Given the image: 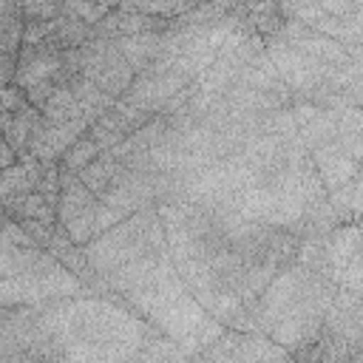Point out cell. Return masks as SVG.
I'll return each instance as SVG.
<instances>
[{
    "label": "cell",
    "mask_w": 363,
    "mask_h": 363,
    "mask_svg": "<svg viewBox=\"0 0 363 363\" xmlns=\"http://www.w3.org/2000/svg\"><path fill=\"white\" fill-rule=\"evenodd\" d=\"M170 28V17H159V14H145V11H133V9H111L96 26H94V37H128V34H164Z\"/></svg>",
    "instance_id": "8fae6325"
},
{
    "label": "cell",
    "mask_w": 363,
    "mask_h": 363,
    "mask_svg": "<svg viewBox=\"0 0 363 363\" xmlns=\"http://www.w3.org/2000/svg\"><path fill=\"white\" fill-rule=\"evenodd\" d=\"M91 119L79 116V119H68V122H48L43 116V122L37 125V130L28 139V153H34L40 162H57L68 145H74L85 130H88Z\"/></svg>",
    "instance_id": "30bf717a"
},
{
    "label": "cell",
    "mask_w": 363,
    "mask_h": 363,
    "mask_svg": "<svg viewBox=\"0 0 363 363\" xmlns=\"http://www.w3.org/2000/svg\"><path fill=\"white\" fill-rule=\"evenodd\" d=\"M3 218H6V216H3V207H0V221H3Z\"/></svg>",
    "instance_id": "f1b7e54d"
},
{
    "label": "cell",
    "mask_w": 363,
    "mask_h": 363,
    "mask_svg": "<svg viewBox=\"0 0 363 363\" xmlns=\"http://www.w3.org/2000/svg\"><path fill=\"white\" fill-rule=\"evenodd\" d=\"M20 224H23V230L34 238V244H37V247H43V250H45V244L51 241L54 227H57V224H51V221H37V218H23Z\"/></svg>",
    "instance_id": "cb8c5ba5"
},
{
    "label": "cell",
    "mask_w": 363,
    "mask_h": 363,
    "mask_svg": "<svg viewBox=\"0 0 363 363\" xmlns=\"http://www.w3.org/2000/svg\"><path fill=\"white\" fill-rule=\"evenodd\" d=\"M77 54H79V74L113 99L122 96L130 79L136 77V71L128 65V60L108 37H91L85 45L77 48Z\"/></svg>",
    "instance_id": "8992f818"
},
{
    "label": "cell",
    "mask_w": 363,
    "mask_h": 363,
    "mask_svg": "<svg viewBox=\"0 0 363 363\" xmlns=\"http://www.w3.org/2000/svg\"><path fill=\"white\" fill-rule=\"evenodd\" d=\"M26 105V91L14 82L0 85V111H20Z\"/></svg>",
    "instance_id": "d4e9b609"
},
{
    "label": "cell",
    "mask_w": 363,
    "mask_h": 363,
    "mask_svg": "<svg viewBox=\"0 0 363 363\" xmlns=\"http://www.w3.org/2000/svg\"><path fill=\"white\" fill-rule=\"evenodd\" d=\"M40 113H43L48 122H68V119H79V116H85L68 82L60 85V88L48 96V102L40 108ZM85 119H88V116H85Z\"/></svg>",
    "instance_id": "ac0fdd59"
},
{
    "label": "cell",
    "mask_w": 363,
    "mask_h": 363,
    "mask_svg": "<svg viewBox=\"0 0 363 363\" xmlns=\"http://www.w3.org/2000/svg\"><path fill=\"white\" fill-rule=\"evenodd\" d=\"M62 57H65V51L51 48L45 43L20 45L17 68H14V79L11 82L20 85L23 91L37 85V82H45V79H57L62 85Z\"/></svg>",
    "instance_id": "9c48e42d"
},
{
    "label": "cell",
    "mask_w": 363,
    "mask_h": 363,
    "mask_svg": "<svg viewBox=\"0 0 363 363\" xmlns=\"http://www.w3.org/2000/svg\"><path fill=\"white\" fill-rule=\"evenodd\" d=\"M37 190L57 207V196H60V164L57 162H43V173H40Z\"/></svg>",
    "instance_id": "603a6c76"
},
{
    "label": "cell",
    "mask_w": 363,
    "mask_h": 363,
    "mask_svg": "<svg viewBox=\"0 0 363 363\" xmlns=\"http://www.w3.org/2000/svg\"><path fill=\"white\" fill-rule=\"evenodd\" d=\"M108 11L111 9L105 3H99V0H62V14L77 17V20L88 23V26H96Z\"/></svg>",
    "instance_id": "44dd1931"
},
{
    "label": "cell",
    "mask_w": 363,
    "mask_h": 363,
    "mask_svg": "<svg viewBox=\"0 0 363 363\" xmlns=\"http://www.w3.org/2000/svg\"><path fill=\"white\" fill-rule=\"evenodd\" d=\"M147 119H150L147 111H142V108L125 102L122 96H116V99L111 102V108H105V111L88 125L85 133L99 145V150H111V147L119 145L128 133H133L136 128H142Z\"/></svg>",
    "instance_id": "ba28073f"
},
{
    "label": "cell",
    "mask_w": 363,
    "mask_h": 363,
    "mask_svg": "<svg viewBox=\"0 0 363 363\" xmlns=\"http://www.w3.org/2000/svg\"><path fill=\"white\" fill-rule=\"evenodd\" d=\"M11 11H23V0H0V14H11Z\"/></svg>",
    "instance_id": "83f0119b"
},
{
    "label": "cell",
    "mask_w": 363,
    "mask_h": 363,
    "mask_svg": "<svg viewBox=\"0 0 363 363\" xmlns=\"http://www.w3.org/2000/svg\"><path fill=\"white\" fill-rule=\"evenodd\" d=\"M125 303L147 318L150 326H156L162 335L173 337L179 346H184L190 354H199L204 346H210L221 332L224 323H218L184 286L179 278L170 252L159 261L156 272L136 289L122 295Z\"/></svg>",
    "instance_id": "7a4b0ae2"
},
{
    "label": "cell",
    "mask_w": 363,
    "mask_h": 363,
    "mask_svg": "<svg viewBox=\"0 0 363 363\" xmlns=\"http://www.w3.org/2000/svg\"><path fill=\"white\" fill-rule=\"evenodd\" d=\"M17 162V153H14V147L0 136V170H6L9 164H14Z\"/></svg>",
    "instance_id": "4316f807"
},
{
    "label": "cell",
    "mask_w": 363,
    "mask_h": 363,
    "mask_svg": "<svg viewBox=\"0 0 363 363\" xmlns=\"http://www.w3.org/2000/svg\"><path fill=\"white\" fill-rule=\"evenodd\" d=\"M162 250H167V238H164V224L159 218L156 204L125 216L119 224L108 227L105 233H99L82 244V255H85L88 267L96 272V278L119 269L122 264H130V261L147 255V252H162Z\"/></svg>",
    "instance_id": "3957f363"
},
{
    "label": "cell",
    "mask_w": 363,
    "mask_h": 363,
    "mask_svg": "<svg viewBox=\"0 0 363 363\" xmlns=\"http://www.w3.org/2000/svg\"><path fill=\"white\" fill-rule=\"evenodd\" d=\"M326 269L340 289L363 292L360 267V227L357 221H343L326 233Z\"/></svg>",
    "instance_id": "52a82bcc"
},
{
    "label": "cell",
    "mask_w": 363,
    "mask_h": 363,
    "mask_svg": "<svg viewBox=\"0 0 363 363\" xmlns=\"http://www.w3.org/2000/svg\"><path fill=\"white\" fill-rule=\"evenodd\" d=\"M190 94H193V82L184 79L182 74L145 68L130 79L122 99L147 111L150 116H167V113H176L179 108H184Z\"/></svg>",
    "instance_id": "5b68a950"
},
{
    "label": "cell",
    "mask_w": 363,
    "mask_h": 363,
    "mask_svg": "<svg viewBox=\"0 0 363 363\" xmlns=\"http://www.w3.org/2000/svg\"><path fill=\"white\" fill-rule=\"evenodd\" d=\"M57 88H60V82H57V79H45V82H37V85L26 88V102H28V105H34V108H43V105L48 102V96H51Z\"/></svg>",
    "instance_id": "484cf974"
},
{
    "label": "cell",
    "mask_w": 363,
    "mask_h": 363,
    "mask_svg": "<svg viewBox=\"0 0 363 363\" xmlns=\"http://www.w3.org/2000/svg\"><path fill=\"white\" fill-rule=\"evenodd\" d=\"M309 159H312V167H315L320 184L326 187V193L346 184L349 179H354L360 173V162H354L337 142H326V145L312 147Z\"/></svg>",
    "instance_id": "7c38bea8"
},
{
    "label": "cell",
    "mask_w": 363,
    "mask_h": 363,
    "mask_svg": "<svg viewBox=\"0 0 363 363\" xmlns=\"http://www.w3.org/2000/svg\"><path fill=\"white\" fill-rule=\"evenodd\" d=\"M40 326L60 346L62 360H136L142 343L159 332L133 309L108 298H62L40 306Z\"/></svg>",
    "instance_id": "6da1fadb"
},
{
    "label": "cell",
    "mask_w": 363,
    "mask_h": 363,
    "mask_svg": "<svg viewBox=\"0 0 363 363\" xmlns=\"http://www.w3.org/2000/svg\"><path fill=\"white\" fill-rule=\"evenodd\" d=\"M196 3L199 0H122L119 9H133V11H145V14H159V17H176Z\"/></svg>",
    "instance_id": "ffe728a7"
},
{
    "label": "cell",
    "mask_w": 363,
    "mask_h": 363,
    "mask_svg": "<svg viewBox=\"0 0 363 363\" xmlns=\"http://www.w3.org/2000/svg\"><path fill=\"white\" fill-rule=\"evenodd\" d=\"M43 122L40 108L34 105H23L20 111H0V136L14 147V153H26L28 150V139L37 130V125Z\"/></svg>",
    "instance_id": "5bb4252c"
},
{
    "label": "cell",
    "mask_w": 363,
    "mask_h": 363,
    "mask_svg": "<svg viewBox=\"0 0 363 363\" xmlns=\"http://www.w3.org/2000/svg\"><path fill=\"white\" fill-rule=\"evenodd\" d=\"M91 37H94V26H88V23H82V20H77V17L60 14V17L48 20V31H45L43 43L51 45V48L68 51V48L85 45ZM34 45H37V43H34Z\"/></svg>",
    "instance_id": "2e32d148"
},
{
    "label": "cell",
    "mask_w": 363,
    "mask_h": 363,
    "mask_svg": "<svg viewBox=\"0 0 363 363\" xmlns=\"http://www.w3.org/2000/svg\"><path fill=\"white\" fill-rule=\"evenodd\" d=\"M40 173H43V162L28 150L20 153L14 164L0 170V207L9 204L11 199H20V196L37 190Z\"/></svg>",
    "instance_id": "4fadbf2b"
},
{
    "label": "cell",
    "mask_w": 363,
    "mask_h": 363,
    "mask_svg": "<svg viewBox=\"0 0 363 363\" xmlns=\"http://www.w3.org/2000/svg\"><path fill=\"white\" fill-rule=\"evenodd\" d=\"M360 190H363V176L357 173L346 184H340V187H335V190L326 193V199H329V204H332V210H335V216H337L340 224L343 221H357L360 204H363V193Z\"/></svg>",
    "instance_id": "e0dca14e"
},
{
    "label": "cell",
    "mask_w": 363,
    "mask_h": 363,
    "mask_svg": "<svg viewBox=\"0 0 363 363\" xmlns=\"http://www.w3.org/2000/svg\"><path fill=\"white\" fill-rule=\"evenodd\" d=\"M99 153H102V150H99V145H96L88 133H82L74 145H68V150L57 159V164H60V170H62V173H79V170H82V167H88Z\"/></svg>",
    "instance_id": "d6986e66"
},
{
    "label": "cell",
    "mask_w": 363,
    "mask_h": 363,
    "mask_svg": "<svg viewBox=\"0 0 363 363\" xmlns=\"http://www.w3.org/2000/svg\"><path fill=\"white\" fill-rule=\"evenodd\" d=\"M113 45L128 60V65L139 74L150 62H156L162 57V51H164V34H128V37H113Z\"/></svg>",
    "instance_id": "9a60e30c"
},
{
    "label": "cell",
    "mask_w": 363,
    "mask_h": 363,
    "mask_svg": "<svg viewBox=\"0 0 363 363\" xmlns=\"http://www.w3.org/2000/svg\"><path fill=\"white\" fill-rule=\"evenodd\" d=\"M62 14V0H23L26 20H54Z\"/></svg>",
    "instance_id": "7402d4cb"
},
{
    "label": "cell",
    "mask_w": 363,
    "mask_h": 363,
    "mask_svg": "<svg viewBox=\"0 0 363 363\" xmlns=\"http://www.w3.org/2000/svg\"><path fill=\"white\" fill-rule=\"evenodd\" d=\"M54 210H57V224L79 247L125 218V213L99 201L77 173H62V170H60V196Z\"/></svg>",
    "instance_id": "277c9868"
}]
</instances>
